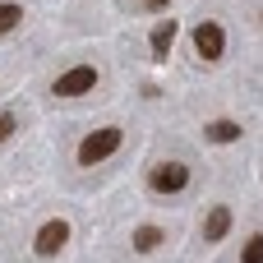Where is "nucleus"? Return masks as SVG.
Segmentation results:
<instances>
[{
	"mask_svg": "<svg viewBox=\"0 0 263 263\" xmlns=\"http://www.w3.org/2000/svg\"><path fill=\"white\" fill-rule=\"evenodd\" d=\"M120 143H125V134H120L116 125L83 134V143H79V166H97V162H106L111 153H120Z\"/></svg>",
	"mask_w": 263,
	"mask_h": 263,
	"instance_id": "nucleus-1",
	"label": "nucleus"
},
{
	"mask_svg": "<svg viewBox=\"0 0 263 263\" xmlns=\"http://www.w3.org/2000/svg\"><path fill=\"white\" fill-rule=\"evenodd\" d=\"M185 185H190V166L185 162H162V166L148 171V190L153 194H180Z\"/></svg>",
	"mask_w": 263,
	"mask_h": 263,
	"instance_id": "nucleus-2",
	"label": "nucleus"
},
{
	"mask_svg": "<svg viewBox=\"0 0 263 263\" xmlns=\"http://www.w3.org/2000/svg\"><path fill=\"white\" fill-rule=\"evenodd\" d=\"M92 88H97V69H92V65H74V69H65V74L51 83L55 97H83V92H92Z\"/></svg>",
	"mask_w": 263,
	"mask_h": 263,
	"instance_id": "nucleus-3",
	"label": "nucleus"
},
{
	"mask_svg": "<svg viewBox=\"0 0 263 263\" xmlns=\"http://www.w3.org/2000/svg\"><path fill=\"white\" fill-rule=\"evenodd\" d=\"M65 240H69V222L65 217H51L42 231H37V240H32V250L42 254V259H55L60 250H65Z\"/></svg>",
	"mask_w": 263,
	"mask_h": 263,
	"instance_id": "nucleus-4",
	"label": "nucleus"
},
{
	"mask_svg": "<svg viewBox=\"0 0 263 263\" xmlns=\"http://www.w3.org/2000/svg\"><path fill=\"white\" fill-rule=\"evenodd\" d=\"M194 51H199L203 60H222V51H227L222 23H199V28H194Z\"/></svg>",
	"mask_w": 263,
	"mask_h": 263,
	"instance_id": "nucleus-5",
	"label": "nucleus"
},
{
	"mask_svg": "<svg viewBox=\"0 0 263 263\" xmlns=\"http://www.w3.org/2000/svg\"><path fill=\"white\" fill-rule=\"evenodd\" d=\"M227 231H231V208H213L203 217V240H222Z\"/></svg>",
	"mask_w": 263,
	"mask_h": 263,
	"instance_id": "nucleus-6",
	"label": "nucleus"
},
{
	"mask_svg": "<svg viewBox=\"0 0 263 263\" xmlns=\"http://www.w3.org/2000/svg\"><path fill=\"white\" fill-rule=\"evenodd\" d=\"M171 42H176V23H171V18H162V23H157V32H153V55H157V60H166V55H171Z\"/></svg>",
	"mask_w": 263,
	"mask_h": 263,
	"instance_id": "nucleus-7",
	"label": "nucleus"
},
{
	"mask_svg": "<svg viewBox=\"0 0 263 263\" xmlns=\"http://www.w3.org/2000/svg\"><path fill=\"white\" fill-rule=\"evenodd\" d=\"M203 134H208V143H236V139H240V125H236V120H213Z\"/></svg>",
	"mask_w": 263,
	"mask_h": 263,
	"instance_id": "nucleus-8",
	"label": "nucleus"
},
{
	"mask_svg": "<svg viewBox=\"0 0 263 263\" xmlns=\"http://www.w3.org/2000/svg\"><path fill=\"white\" fill-rule=\"evenodd\" d=\"M157 245H162V231L157 227H134V250L139 254H153Z\"/></svg>",
	"mask_w": 263,
	"mask_h": 263,
	"instance_id": "nucleus-9",
	"label": "nucleus"
},
{
	"mask_svg": "<svg viewBox=\"0 0 263 263\" xmlns=\"http://www.w3.org/2000/svg\"><path fill=\"white\" fill-rule=\"evenodd\" d=\"M18 18H23V9H18L14 0H0V32H9V28H18Z\"/></svg>",
	"mask_w": 263,
	"mask_h": 263,
	"instance_id": "nucleus-10",
	"label": "nucleus"
},
{
	"mask_svg": "<svg viewBox=\"0 0 263 263\" xmlns=\"http://www.w3.org/2000/svg\"><path fill=\"white\" fill-rule=\"evenodd\" d=\"M240 263H263V231H259V236H250V245L240 250Z\"/></svg>",
	"mask_w": 263,
	"mask_h": 263,
	"instance_id": "nucleus-11",
	"label": "nucleus"
},
{
	"mask_svg": "<svg viewBox=\"0 0 263 263\" xmlns=\"http://www.w3.org/2000/svg\"><path fill=\"white\" fill-rule=\"evenodd\" d=\"M14 134V111H0V143Z\"/></svg>",
	"mask_w": 263,
	"mask_h": 263,
	"instance_id": "nucleus-12",
	"label": "nucleus"
},
{
	"mask_svg": "<svg viewBox=\"0 0 263 263\" xmlns=\"http://www.w3.org/2000/svg\"><path fill=\"white\" fill-rule=\"evenodd\" d=\"M171 0H143V9H166Z\"/></svg>",
	"mask_w": 263,
	"mask_h": 263,
	"instance_id": "nucleus-13",
	"label": "nucleus"
}]
</instances>
